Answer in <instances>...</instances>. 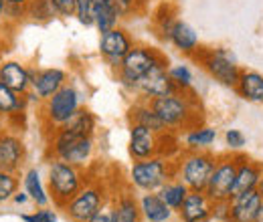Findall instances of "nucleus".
Segmentation results:
<instances>
[{
  "label": "nucleus",
  "mask_w": 263,
  "mask_h": 222,
  "mask_svg": "<svg viewBox=\"0 0 263 222\" xmlns=\"http://www.w3.org/2000/svg\"><path fill=\"white\" fill-rule=\"evenodd\" d=\"M217 158L204 150H191L189 154H184L182 159L176 166V176L178 180H182L189 190L204 192L209 178L215 170Z\"/></svg>",
  "instance_id": "obj_6"
},
{
  "label": "nucleus",
  "mask_w": 263,
  "mask_h": 222,
  "mask_svg": "<svg viewBox=\"0 0 263 222\" xmlns=\"http://www.w3.org/2000/svg\"><path fill=\"white\" fill-rule=\"evenodd\" d=\"M257 192H259V196H261V200H263V176H261V180H259V186H257Z\"/></svg>",
  "instance_id": "obj_45"
},
{
  "label": "nucleus",
  "mask_w": 263,
  "mask_h": 222,
  "mask_svg": "<svg viewBox=\"0 0 263 222\" xmlns=\"http://www.w3.org/2000/svg\"><path fill=\"white\" fill-rule=\"evenodd\" d=\"M198 59L215 81H219L225 87H233V89L237 87L239 77H241V69L237 67L233 53H229L227 49H213V51L202 53Z\"/></svg>",
  "instance_id": "obj_9"
},
{
  "label": "nucleus",
  "mask_w": 263,
  "mask_h": 222,
  "mask_svg": "<svg viewBox=\"0 0 263 222\" xmlns=\"http://www.w3.org/2000/svg\"><path fill=\"white\" fill-rule=\"evenodd\" d=\"M160 31L166 41H170L180 53L195 55L198 51V32L184 21L174 16H160Z\"/></svg>",
  "instance_id": "obj_11"
},
{
  "label": "nucleus",
  "mask_w": 263,
  "mask_h": 222,
  "mask_svg": "<svg viewBox=\"0 0 263 222\" xmlns=\"http://www.w3.org/2000/svg\"><path fill=\"white\" fill-rule=\"evenodd\" d=\"M27 95H21L0 81V117L21 115L27 107Z\"/></svg>",
  "instance_id": "obj_27"
},
{
  "label": "nucleus",
  "mask_w": 263,
  "mask_h": 222,
  "mask_svg": "<svg viewBox=\"0 0 263 222\" xmlns=\"http://www.w3.org/2000/svg\"><path fill=\"white\" fill-rule=\"evenodd\" d=\"M217 139V129L206 126H197L189 129V133L184 135V144L189 150H206L209 146H213Z\"/></svg>",
  "instance_id": "obj_30"
},
{
  "label": "nucleus",
  "mask_w": 263,
  "mask_h": 222,
  "mask_svg": "<svg viewBox=\"0 0 263 222\" xmlns=\"http://www.w3.org/2000/svg\"><path fill=\"white\" fill-rule=\"evenodd\" d=\"M0 81L21 95H27L31 91L29 67L21 65L18 61H6L0 65Z\"/></svg>",
  "instance_id": "obj_19"
},
{
  "label": "nucleus",
  "mask_w": 263,
  "mask_h": 222,
  "mask_svg": "<svg viewBox=\"0 0 263 222\" xmlns=\"http://www.w3.org/2000/svg\"><path fill=\"white\" fill-rule=\"evenodd\" d=\"M2 16H6V2L4 0H0V18Z\"/></svg>",
  "instance_id": "obj_43"
},
{
  "label": "nucleus",
  "mask_w": 263,
  "mask_h": 222,
  "mask_svg": "<svg viewBox=\"0 0 263 222\" xmlns=\"http://www.w3.org/2000/svg\"><path fill=\"white\" fill-rule=\"evenodd\" d=\"M235 89L243 99L251 103H263V75L257 71H241Z\"/></svg>",
  "instance_id": "obj_23"
},
{
  "label": "nucleus",
  "mask_w": 263,
  "mask_h": 222,
  "mask_svg": "<svg viewBox=\"0 0 263 222\" xmlns=\"http://www.w3.org/2000/svg\"><path fill=\"white\" fill-rule=\"evenodd\" d=\"M189 186L182 182V180H170L166 182L164 186L158 190V196L164 200L166 204L172 208V210H180L184 198L189 196Z\"/></svg>",
  "instance_id": "obj_29"
},
{
  "label": "nucleus",
  "mask_w": 263,
  "mask_h": 222,
  "mask_svg": "<svg viewBox=\"0 0 263 222\" xmlns=\"http://www.w3.org/2000/svg\"><path fill=\"white\" fill-rule=\"evenodd\" d=\"M114 212L116 222H140L142 220V210H140V200L134 198L130 192H122L114 200Z\"/></svg>",
  "instance_id": "obj_24"
},
{
  "label": "nucleus",
  "mask_w": 263,
  "mask_h": 222,
  "mask_svg": "<svg viewBox=\"0 0 263 222\" xmlns=\"http://www.w3.org/2000/svg\"><path fill=\"white\" fill-rule=\"evenodd\" d=\"M31 75V91L39 97V101H47L55 95L67 81V73L63 69H29Z\"/></svg>",
  "instance_id": "obj_14"
},
{
  "label": "nucleus",
  "mask_w": 263,
  "mask_h": 222,
  "mask_svg": "<svg viewBox=\"0 0 263 222\" xmlns=\"http://www.w3.org/2000/svg\"><path fill=\"white\" fill-rule=\"evenodd\" d=\"M225 144L229 146L231 152H239L247 146V137L241 129H227L225 131Z\"/></svg>",
  "instance_id": "obj_35"
},
{
  "label": "nucleus",
  "mask_w": 263,
  "mask_h": 222,
  "mask_svg": "<svg viewBox=\"0 0 263 222\" xmlns=\"http://www.w3.org/2000/svg\"><path fill=\"white\" fill-rule=\"evenodd\" d=\"M160 63H168L166 57L152 49V47H142V45H134L130 49V53L124 57V61L118 69V81L122 87L130 89V91H136L138 87V81L148 73L152 71L156 65Z\"/></svg>",
  "instance_id": "obj_3"
},
{
  "label": "nucleus",
  "mask_w": 263,
  "mask_h": 222,
  "mask_svg": "<svg viewBox=\"0 0 263 222\" xmlns=\"http://www.w3.org/2000/svg\"><path fill=\"white\" fill-rule=\"evenodd\" d=\"M166 65L168 63L156 65L152 71H148V73L138 81L136 91L144 97V101L178 93L176 85H174L172 79H170V73H168V67H166Z\"/></svg>",
  "instance_id": "obj_12"
},
{
  "label": "nucleus",
  "mask_w": 263,
  "mask_h": 222,
  "mask_svg": "<svg viewBox=\"0 0 263 222\" xmlns=\"http://www.w3.org/2000/svg\"><path fill=\"white\" fill-rule=\"evenodd\" d=\"M79 107H81L79 91L73 85L65 83L51 99L45 101V109H43L45 124H47V127H53V131H55L57 127L65 126Z\"/></svg>",
  "instance_id": "obj_7"
},
{
  "label": "nucleus",
  "mask_w": 263,
  "mask_h": 222,
  "mask_svg": "<svg viewBox=\"0 0 263 222\" xmlns=\"http://www.w3.org/2000/svg\"><path fill=\"white\" fill-rule=\"evenodd\" d=\"M107 196L103 186L99 182H89V184H83V188L75 194V198L63 210L71 222H87L101 208Z\"/></svg>",
  "instance_id": "obj_10"
},
{
  "label": "nucleus",
  "mask_w": 263,
  "mask_h": 222,
  "mask_svg": "<svg viewBox=\"0 0 263 222\" xmlns=\"http://www.w3.org/2000/svg\"><path fill=\"white\" fill-rule=\"evenodd\" d=\"M211 218L221 222H231V202L223 200V202H213V212Z\"/></svg>",
  "instance_id": "obj_38"
},
{
  "label": "nucleus",
  "mask_w": 263,
  "mask_h": 222,
  "mask_svg": "<svg viewBox=\"0 0 263 222\" xmlns=\"http://www.w3.org/2000/svg\"><path fill=\"white\" fill-rule=\"evenodd\" d=\"M261 176H263L261 164L251 162V159L241 156L239 158V166H237V178H235V186H233V196L249 190H257Z\"/></svg>",
  "instance_id": "obj_20"
},
{
  "label": "nucleus",
  "mask_w": 263,
  "mask_h": 222,
  "mask_svg": "<svg viewBox=\"0 0 263 222\" xmlns=\"http://www.w3.org/2000/svg\"><path fill=\"white\" fill-rule=\"evenodd\" d=\"M255 222H263V204H261V208H259V212H257V218H255Z\"/></svg>",
  "instance_id": "obj_44"
},
{
  "label": "nucleus",
  "mask_w": 263,
  "mask_h": 222,
  "mask_svg": "<svg viewBox=\"0 0 263 222\" xmlns=\"http://www.w3.org/2000/svg\"><path fill=\"white\" fill-rule=\"evenodd\" d=\"M51 4L55 6L59 16H75V0H51Z\"/></svg>",
  "instance_id": "obj_39"
},
{
  "label": "nucleus",
  "mask_w": 263,
  "mask_h": 222,
  "mask_svg": "<svg viewBox=\"0 0 263 222\" xmlns=\"http://www.w3.org/2000/svg\"><path fill=\"white\" fill-rule=\"evenodd\" d=\"M130 124H140V126L148 127L156 133H164V131H170L168 127L164 126V122L156 115V111L150 107L148 101H138L136 105L130 107Z\"/></svg>",
  "instance_id": "obj_22"
},
{
  "label": "nucleus",
  "mask_w": 263,
  "mask_h": 222,
  "mask_svg": "<svg viewBox=\"0 0 263 222\" xmlns=\"http://www.w3.org/2000/svg\"><path fill=\"white\" fill-rule=\"evenodd\" d=\"M241 156H221L217 158L215 170L209 178V184L204 194L211 198V202H223L233 198V186L237 178V166Z\"/></svg>",
  "instance_id": "obj_8"
},
{
  "label": "nucleus",
  "mask_w": 263,
  "mask_h": 222,
  "mask_svg": "<svg viewBox=\"0 0 263 222\" xmlns=\"http://www.w3.org/2000/svg\"><path fill=\"white\" fill-rule=\"evenodd\" d=\"M118 2L122 4V8H124V12H126V10H128V8H132V6H134V4L138 2V0H118Z\"/></svg>",
  "instance_id": "obj_42"
},
{
  "label": "nucleus",
  "mask_w": 263,
  "mask_h": 222,
  "mask_svg": "<svg viewBox=\"0 0 263 222\" xmlns=\"http://www.w3.org/2000/svg\"><path fill=\"white\" fill-rule=\"evenodd\" d=\"M132 47H134L132 36L120 27L111 29L109 32H103L99 38V53L105 59V63L114 69H120L124 57L130 53Z\"/></svg>",
  "instance_id": "obj_13"
},
{
  "label": "nucleus",
  "mask_w": 263,
  "mask_h": 222,
  "mask_svg": "<svg viewBox=\"0 0 263 222\" xmlns=\"http://www.w3.org/2000/svg\"><path fill=\"white\" fill-rule=\"evenodd\" d=\"M96 6H101V4H107V2H111V0H91Z\"/></svg>",
  "instance_id": "obj_46"
},
{
  "label": "nucleus",
  "mask_w": 263,
  "mask_h": 222,
  "mask_svg": "<svg viewBox=\"0 0 263 222\" xmlns=\"http://www.w3.org/2000/svg\"><path fill=\"white\" fill-rule=\"evenodd\" d=\"M75 16L79 25L93 27L96 25V4L91 0H75Z\"/></svg>",
  "instance_id": "obj_34"
},
{
  "label": "nucleus",
  "mask_w": 263,
  "mask_h": 222,
  "mask_svg": "<svg viewBox=\"0 0 263 222\" xmlns=\"http://www.w3.org/2000/svg\"><path fill=\"white\" fill-rule=\"evenodd\" d=\"M87 222H116V212H114V200H105L98 212Z\"/></svg>",
  "instance_id": "obj_36"
},
{
  "label": "nucleus",
  "mask_w": 263,
  "mask_h": 222,
  "mask_svg": "<svg viewBox=\"0 0 263 222\" xmlns=\"http://www.w3.org/2000/svg\"><path fill=\"white\" fill-rule=\"evenodd\" d=\"M211 212H213V202L204 192L191 190L189 196L184 198L178 214L182 222H206L211 220Z\"/></svg>",
  "instance_id": "obj_18"
},
{
  "label": "nucleus",
  "mask_w": 263,
  "mask_h": 222,
  "mask_svg": "<svg viewBox=\"0 0 263 222\" xmlns=\"http://www.w3.org/2000/svg\"><path fill=\"white\" fill-rule=\"evenodd\" d=\"M231 202V222H255L257 212L261 208L263 200L257 190L237 194L229 200Z\"/></svg>",
  "instance_id": "obj_17"
},
{
  "label": "nucleus",
  "mask_w": 263,
  "mask_h": 222,
  "mask_svg": "<svg viewBox=\"0 0 263 222\" xmlns=\"http://www.w3.org/2000/svg\"><path fill=\"white\" fill-rule=\"evenodd\" d=\"M27 150L18 135L0 131V168L8 172H18L25 164Z\"/></svg>",
  "instance_id": "obj_16"
},
{
  "label": "nucleus",
  "mask_w": 263,
  "mask_h": 222,
  "mask_svg": "<svg viewBox=\"0 0 263 222\" xmlns=\"http://www.w3.org/2000/svg\"><path fill=\"white\" fill-rule=\"evenodd\" d=\"M18 176L16 172H8L0 168V204H4L6 200H12V196L18 192Z\"/></svg>",
  "instance_id": "obj_31"
},
{
  "label": "nucleus",
  "mask_w": 263,
  "mask_h": 222,
  "mask_svg": "<svg viewBox=\"0 0 263 222\" xmlns=\"http://www.w3.org/2000/svg\"><path fill=\"white\" fill-rule=\"evenodd\" d=\"M158 148H160V133L140 126V124H130L128 152L134 162L158 156Z\"/></svg>",
  "instance_id": "obj_15"
},
{
  "label": "nucleus",
  "mask_w": 263,
  "mask_h": 222,
  "mask_svg": "<svg viewBox=\"0 0 263 222\" xmlns=\"http://www.w3.org/2000/svg\"><path fill=\"white\" fill-rule=\"evenodd\" d=\"M29 200H31V198H29V194H27L25 190L16 192V194L12 196V202H14V204H27Z\"/></svg>",
  "instance_id": "obj_40"
},
{
  "label": "nucleus",
  "mask_w": 263,
  "mask_h": 222,
  "mask_svg": "<svg viewBox=\"0 0 263 222\" xmlns=\"http://www.w3.org/2000/svg\"><path fill=\"white\" fill-rule=\"evenodd\" d=\"M142 218L146 222H170L174 210L158 196V192H146L140 198Z\"/></svg>",
  "instance_id": "obj_21"
},
{
  "label": "nucleus",
  "mask_w": 263,
  "mask_h": 222,
  "mask_svg": "<svg viewBox=\"0 0 263 222\" xmlns=\"http://www.w3.org/2000/svg\"><path fill=\"white\" fill-rule=\"evenodd\" d=\"M168 73H170V79H172V83L176 85L178 91H189L191 89L193 73H191V69L186 65H174V67L168 69Z\"/></svg>",
  "instance_id": "obj_33"
},
{
  "label": "nucleus",
  "mask_w": 263,
  "mask_h": 222,
  "mask_svg": "<svg viewBox=\"0 0 263 222\" xmlns=\"http://www.w3.org/2000/svg\"><path fill=\"white\" fill-rule=\"evenodd\" d=\"M174 176H176L174 162L160 156L138 159L130 168V182L142 192H158Z\"/></svg>",
  "instance_id": "obj_4"
},
{
  "label": "nucleus",
  "mask_w": 263,
  "mask_h": 222,
  "mask_svg": "<svg viewBox=\"0 0 263 222\" xmlns=\"http://www.w3.org/2000/svg\"><path fill=\"white\" fill-rule=\"evenodd\" d=\"M6 6H27L29 0H4Z\"/></svg>",
  "instance_id": "obj_41"
},
{
  "label": "nucleus",
  "mask_w": 263,
  "mask_h": 222,
  "mask_svg": "<svg viewBox=\"0 0 263 222\" xmlns=\"http://www.w3.org/2000/svg\"><path fill=\"white\" fill-rule=\"evenodd\" d=\"M21 218L23 222H57V214L45 206L41 210H34L33 214H23Z\"/></svg>",
  "instance_id": "obj_37"
},
{
  "label": "nucleus",
  "mask_w": 263,
  "mask_h": 222,
  "mask_svg": "<svg viewBox=\"0 0 263 222\" xmlns=\"http://www.w3.org/2000/svg\"><path fill=\"white\" fill-rule=\"evenodd\" d=\"M96 126H98L96 115H93L89 109L79 107V109L75 111V115L67 122L65 126H61V127H65L67 131H71V133H75V135H79V137H93Z\"/></svg>",
  "instance_id": "obj_26"
},
{
  "label": "nucleus",
  "mask_w": 263,
  "mask_h": 222,
  "mask_svg": "<svg viewBox=\"0 0 263 222\" xmlns=\"http://www.w3.org/2000/svg\"><path fill=\"white\" fill-rule=\"evenodd\" d=\"M51 156L55 159H63L73 166H87L93 156V137H79L65 127H57L51 135Z\"/></svg>",
  "instance_id": "obj_5"
},
{
  "label": "nucleus",
  "mask_w": 263,
  "mask_h": 222,
  "mask_svg": "<svg viewBox=\"0 0 263 222\" xmlns=\"http://www.w3.org/2000/svg\"><path fill=\"white\" fill-rule=\"evenodd\" d=\"M57 14L51 0H29L27 2V16H33L36 21H49Z\"/></svg>",
  "instance_id": "obj_32"
},
{
  "label": "nucleus",
  "mask_w": 263,
  "mask_h": 222,
  "mask_svg": "<svg viewBox=\"0 0 263 222\" xmlns=\"http://www.w3.org/2000/svg\"><path fill=\"white\" fill-rule=\"evenodd\" d=\"M23 186H25V192L29 194V198L33 200L36 206H41V208L49 206L51 196L45 190L43 180H41V174H39L36 168H31V170L25 172V176H23Z\"/></svg>",
  "instance_id": "obj_28"
},
{
  "label": "nucleus",
  "mask_w": 263,
  "mask_h": 222,
  "mask_svg": "<svg viewBox=\"0 0 263 222\" xmlns=\"http://www.w3.org/2000/svg\"><path fill=\"white\" fill-rule=\"evenodd\" d=\"M122 14H124V8L118 0L96 6V27H98V31L103 34V32H109L111 29H116Z\"/></svg>",
  "instance_id": "obj_25"
},
{
  "label": "nucleus",
  "mask_w": 263,
  "mask_h": 222,
  "mask_svg": "<svg viewBox=\"0 0 263 222\" xmlns=\"http://www.w3.org/2000/svg\"><path fill=\"white\" fill-rule=\"evenodd\" d=\"M148 103L170 131L172 129H193L200 122V115L197 111V99L195 95H189L186 91L156 97V99H150Z\"/></svg>",
  "instance_id": "obj_1"
},
{
  "label": "nucleus",
  "mask_w": 263,
  "mask_h": 222,
  "mask_svg": "<svg viewBox=\"0 0 263 222\" xmlns=\"http://www.w3.org/2000/svg\"><path fill=\"white\" fill-rule=\"evenodd\" d=\"M85 174L83 168L73 166L63 159H51L49 162V188L51 198L59 208H65L75 198V194L83 188Z\"/></svg>",
  "instance_id": "obj_2"
}]
</instances>
